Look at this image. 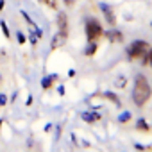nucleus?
I'll return each mask as SVG.
<instances>
[{"instance_id":"nucleus-19","label":"nucleus","mask_w":152,"mask_h":152,"mask_svg":"<svg viewBox=\"0 0 152 152\" xmlns=\"http://www.w3.org/2000/svg\"><path fill=\"white\" fill-rule=\"evenodd\" d=\"M7 106V95H0V107Z\"/></svg>"},{"instance_id":"nucleus-3","label":"nucleus","mask_w":152,"mask_h":152,"mask_svg":"<svg viewBox=\"0 0 152 152\" xmlns=\"http://www.w3.org/2000/svg\"><path fill=\"white\" fill-rule=\"evenodd\" d=\"M148 43L143 41V39H136L129 45L127 48V56L131 61H136V59H145L147 57V52H148Z\"/></svg>"},{"instance_id":"nucleus-10","label":"nucleus","mask_w":152,"mask_h":152,"mask_svg":"<svg viewBox=\"0 0 152 152\" xmlns=\"http://www.w3.org/2000/svg\"><path fill=\"white\" fill-rule=\"evenodd\" d=\"M97 48H99V43L88 41V45H86V48H84V56H86V57H93L95 52H97Z\"/></svg>"},{"instance_id":"nucleus-2","label":"nucleus","mask_w":152,"mask_h":152,"mask_svg":"<svg viewBox=\"0 0 152 152\" xmlns=\"http://www.w3.org/2000/svg\"><path fill=\"white\" fill-rule=\"evenodd\" d=\"M84 32H86V39L91 43H97L102 36H104V27L97 18H88L84 23Z\"/></svg>"},{"instance_id":"nucleus-4","label":"nucleus","mask_w":152,"mask_h":152,"mask_svg":"<svg viewBox=\"0 0 152 152\" xmlns=\"http://www.w3.org/2000/svg\"><path fill=\"white\" fill-rule=\"evenodd\" d=\"M66 41H68V34L66 32H56L54 34V38H52V43H50V52H56V50H59V48H63L64 45H66Z\"/></svg>"},{"instance_id":"nucleus-18","label":"nucleus","mask_w":152,"mask_h":152,"mask_svg":"<svg viewBox=\"0 0 152 152\" xmlns=\"http://www.w3.org/2000/svg\"><path fill=\"white\" fill-rule=\"evenodd\" d=\"M118 120H120L122 124H125V122H129V120H131V113H122V116H120Z\"/></svg>"},{"instance_id":"nucleus-20","label":"nucleus","mask_w":152,"mask_h":152,"mask_svg":"<svg viewBox=\"0 0 152 152\" xmlns=\"http://www.w3.org/2000/svg\"><path fill=\"white\" fill-rule=\"evenodd\" d=\"M75 2H77V0H63V4H64L66 7H72V6H75Z\"/></svg>"},{"instance_id":"nucleus-16","label":"nucleus","mask_w":152,"mask_h":152,"mask_svg":"<svg viewBox=\"0 0 152 152\" xmlns=\"http://www.w3.org/2000/svg\"><path fill=\"white\" fill-rule=\"evenodd\" d=\"M143 64H150V66H152V48H148V52H147V57L143 59Z\"/></svg>"},{"instance_id":"nucleus-1","label":"nucleus","mask_w":152,"mask_h":152,"mask_svg":"<svg viewBox=\"0 0 152 152\" xmlns=\"http://www.w3.org/2000/svg\"><path fill=\"white\" fill-rule=\"evenodd\" d=\"M152 97V88L148 79L145 77L143 73H138L134 77V84H132V102L138 107H143Z\"/></svg>"},{"instance_id":"nucleus-22","label":"nucleus","mask_w":152,"mask_h":152,"mask_svg":"<svg viewBox=\"0 0 152 152\" xmlns=\"http://www.w3.org/2000/svg\"><path fill=\"white\" fill-rule=\"evenodd\" d=\"M4 6H6V0H0V13H2V9H4Z\"/></svg>"},{"instance_id":"nucleus-8","label":"nucleus","mask_w":152,"mask_h":152,"mask_svg":"<svg viewBox=\"0 0 152 152\" xmlns=\"http://www.w3.org/2000/svg\"><path fill=\"white\" fill-rule=\"evenodd\" d=\"M102 116L99 115V113H95V111H86V113H83V120L84 122H88V124H95V122H99Z\"/></svg>"},{"instance_id":"nucleus-14","label":"nucleus","mask_w":152,"mask_h":152,"mask_svg":"<svg viewBox=\"0 0 152 152\" xmlns=\"http://www.w3.org/2000/svg\"><path fill=\"white\" fill-rule=\"evenodd\" d=\"M16 39H18V43H20V45H25V43H27V38H25V34H23L22 31H18V32H16Z\"/></svg>"},{"instance_id":"nucleus-21","label":"nucleus","mask_w":152,"mask_h":152,"mask_svg":"<svg viewBox=\"0 0 152 152\" xmlns=\"http://www.w3.org/2000/svg\"><path fill=\"white\" fill-rule=\"evenodd\" d=\"M4 83H6V75H4L2 72H0V88L4 86Z\"/></svg>"},{"instance_id":"nucleus-11","label":"nucleus","mask_w":152,"mask_h":152,"mask_svg":"<svg viewBox=\"0 0 152 152\" xmlns=\"http://www.w3.org/2000/svg\"><path fill=\"white\" fill-rule=\"evenodd\" d=\"M106 36H107L111 41H122V34H120L116 29H113V31H111V32H107Z\"/></svg>"},{"instance_id":"nucleus-5","label":"nucleus","mask_w":152,"mask_h":152,"mask_svg":"<svg viewBox=\"0 0 152 152\" xmlns=\"http://www.w3.org/2000/svg\"><path fill=\"white\" fill-rule=\"evenodd\" d=\"M99 7H100V11H102V15H104L106 22H107V25L115 27V25H116V15H115V9H113L109 4H100Z\"/></svg>"},{"instance_id":"nucleus-6","label":"nucleus","mask_w":152,"mask_h":152,"mask_svg":"<svg viewBox=\"0 0 152 152\" xmlns=\"http://www.w3.org/2000/svg\"><path fill=\"white\" fill-rule=\"evenodd\" d=\"M56 25H57V31L59 32H70V22H68V15L66 13H57V18H56Z\"/></svg>"},{"instance_id":"nucleus-7","label":"nucleus","mask_w":152,"mask_h":152,"mask_svg":"<svg viewBox=\"0 0 152 152\" xmlns=\"http://www.w3.org/2000/svg\"><path fill=\"white\" fill-rule=\"evenodd\" d=\"M56 83H57V75H47V77H43V81H41V88L47 91V90L54 88Z\"/></svg>"},{"instance_id":"nucleus-17","label":"nucleus","mask_w":152,"mask_h":152,"mask_svg":"<svg viewBox=\"0 0 152 152\" xmlns=\"http://www.w3.org/2000/svg\"><path fill=\"white\" fill-rule=\"evenodd\" d=\"M20 15H22V16L25 18V22H27V23H31V25H34V22H32V18L29 16V13H27V11H22ZM34 27H36V25H34Z\"/></svg>"},{"instance_id":"nucleus-13","label":"nucleus","mask_w":152,"mask_h":152,"mask_svg":"<svg viewBox=\"0 0 152 152\" xmlns=\"http://www.w3.org/2000/svg\"><path fill=\"white\" fill-rule=\"evenodd\" d=\"M0 27H2V31H4V36L9 39V36H11V32H9V27H7V23L4 22V20H0Z\"/></svg>"},{"instance_id":"nucleus-15","label":"nucleus","mask_w":152,"mask_h":152,"mask_svg":"<svg viewBox=\"0 0 152 152\" xmlns=\"http://www.w3.org/2000/svg\"><path fill=\"white\" fill-rule=\"evenodd\" d=\"M104 97H106V99H109V100H111V102H115V104H120V102H118V97H116L115 93H111V91H106V93H104Z\"/></svg>"},{"instance_id":"nucleus-12","label":"nucleus","mask_w":152,"mask_h":152,"mask_svg":"<svg viewBox=\"0 0 152 152\" xmlns=\"http://www.w3.org/2000/svg\"><path fill=\"white\" fill-rule=\"evenodd\" d=\"M136 129H138V131H143V132H147V131H148V124H147L143 118H140V120L136 122Z\"/></svg>"},{"instance_id":"nucleus-9","label":"nucleus","mask_w":152,"mask_h":152,"mask_svg":"<svg viewBox=\"0 0 152 152\" xmlns=\"http://www.w3.org/2000/svg\"><path fill=\"white\" fill-rule=\"evenodd\" d=\"M38 2H41V4H43L45 7H48L50 11H57L61 0H38Z\"/></svg>"}]
</instances>
